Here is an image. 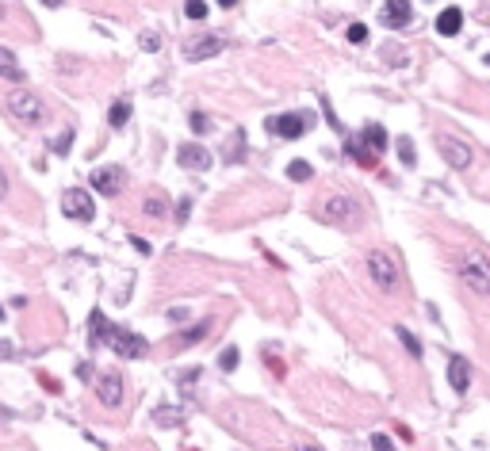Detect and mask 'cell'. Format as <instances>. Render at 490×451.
<instances>
[{
	"instance_id": "8992f818",
	"label": "cell",
	"mask_w": 490,
	"mask_h": 451,
	"mask_svg": "<svg viewBox=\"0 0 490 451\" xmlns=\"http://www.w3.org/2000/svg\"><path fill=\"white\" fill-rule=\"evenodd\" d=\"M8 107L19 123H46V104H42L39 92H12Z\"/></svg>"
},
{
	"instance_id": "8fae6325",
	"label": "cell",
	"mask_w": 490,
	"mask_h": 451,
	"mask_svg": "<svg viewBox=\"0 0 490 451\" xmlns=\"http://www.w3.org/2000/svg\"><path fill=\"white\" fill-rule=\"evenodd\" d=\"M123 184H126V173L119 169V164H104V169L92 173V188L100 191V195H119Z\"/></svg>"
},
{
	"instance_id": "4fadbf2b",
	"label": "cell",
	"mask_w": 490,
	"mask_h": 451,
	"mask_svg": "<svg viewBox=\"0 0 490 451\" xmlns=\"http://www.w3.org/2000/svg\"><path fill=\"white\" fill-rule=\"evenodd\" d=\"M383 23L406 27L410 23V0H387V8H383Z\"/></svg>"
},
{
	"instance_id": "ac0fdd59",
	"label": "cell",
	"mask_w": 490,
	"mask_h": 451,
	"mask_svg": "<svg viewBox=\"0 0 490 451\" xmlns=\"http://www.w3.org/2000/svg\"><path fill=\"white\" fill-rule=\"evenodd\" d=\"M142 211H146V218H165V214H169V199L161 195V191H153V195H146Z\"/></svg>"
},
{
	"instance_id": "9a60e30c",
	"label": "cell",
	"mask_w": 490,
	"mask_h": 451,
	"mask_svg": "<svg viewBox=\"0 0 490 451\" xmlns=\"http://www.w3.org/2000/svg\"><path fill=\"white\" fill-rule=\"evenodd\" d=\"M449 383H452V390H460L464 394L467 386H471V371H467V360H449Z\"/></svg>"
},
{
	"instance_id": "d6986e66",
	"label": "cell",
	"mask_w": 490,
	"mask_h": 451,
	"mask_svg": "<svg viewBox=\"0 0 490 451\" xmlns=\"http://www.w3.org/2000/svg\"><path fill=\"white\" fill-rule=\"evenodd\" d=\"M349 153L357 157V164H364V169H375V161H379V157H375V153H372V149H368L360 138H349Z\"/></svg>"
},
{
	"instance_id": "4316f807",
	"label": "cell",
	"mask_w": 490,
	"mask_h": 451,
	"mask_svg": "<svg viewBox=\"0 0 490 451\" xmlns=\"http://www.w3.org/2000/svg\"><path fill=\"white\" fill-rule=\"evenodd\" d=\"M399 153H402V164H406V169H414V164H417V157H414V142H410V138H399Z\"/></svg>"
},
{
	"instance_id": "6da1fadb",
	"label": "cell",
	"mask_w": 490,
	"mask_h": 451,
	"mask_svg": "<svg viewBox=\"0 0 490 451\" xmlns=\"http://www.w3.org/2000/svg\"><path fill=\"white\" fill-rule=\"evenodd\" d=\"M460 279H464V287H471L475 295H490V256L482 249L467 245L460 253Z\"/></svg>"
},
{
	"instance_id": "9c48e42d",
	"label": "cell",
	"mask_w": 490,
	"mask_h": 451,
	"mask_svg": "<svg viewBox=\"0 0 490 451\" xmlns=\"http://www.w3.org/2000/svg\"><path fill=\"white\" fill-rule=\"evenodd\" d=\"M96 398H100V405H108V410H119V405H123V375H119V371H104V375L96 378Z\"/></svg>"
},
{
	"instance_id": "52a82bcc",
	"label": "cell",
	"mask_w": 490,
	"mask_h": 451,
	"mask_svg": "<svg viewBox=\"0 0 490 451\" xmlns=\"http://www.w3.org/2000/svg\"><path fill=\"white\" fill-rule=\"evenodd\" d=\"M223 46H226V39L223 35H191V39H184V58L188 61H207V58H215V54H223Z\"/></svg>"
},
{
	"instance_id": "ffe728a7",
	"label": "cell",
	"mask_w": 490,
	"mask_h": 451,
	"mask_svg": "<svg viewBox=\"0 0 490 451\" xmlns=\"http://www.w3.org/2000/svg\"><path fill=\"white\" fill-rule=\"evenodd\" d=\"M153 421L176 428V425H184V410H169V405H161V410H153Z\"/></svg>"
},
{
	"instance_id": "1f68e13d",
	"label": "cell",
	"mask_w": 490,
	"mask_h": 451,
	"mask_svg": "<svg viewBox=\"0 0 490 451\" xmlns=\"http://www.w3.org/2000/svg\"><path fill=\"white\" fill-rule=\"evenodd\" d=\"M364 39H368V27L364 23H352L349 27V42H364Z\"/></svg>"
},
{
	"instance_id": "f35d334b",
	"label": "cell",
	"mask_w": 490,
	"mask_h": 451,
	"mask_svg": "<svg viewBox=\"0 0 490 451\" xmlns=\"http://www.w3.org/2000/svg\"><path fill=\"white\" fill-rule=\"evenodd\" d=\"M0 318H4V306H0Z\"/></svg>"
},
{
	"instance_id": "d590c367",
	"label": "cell",
	"mask_w": 490,
	"mask_h": 451,
	"mask_svg": "<svg viewBox=\"0 0 490 451\" xmlns=\"http://www.w3.org/2000/svg\"><path fill=\"white\" fill-rule=\"evenodd\" d=\"M372 448L383 451V448H390V440H387V436H372Z\"/></svg>"
},
{
	"instance_id": "3957f363",
	"label": "cell",
	"mask_w": 490,
	"mask_h": 451,
	"mask_svg": "<svg viewBox=\"0 0 490 451\" xmlns=\"http://www.w3.org/2000/svg\"><path fill=\"white\" fill-rule=\"evenodd\" d=\"M314 126V115H307V111H283V115H272L268 119V134H276V138H303V134Z\"/></svg>"
},
{
	"instance_id": "4dcf8cb0",
	"label": "cell",
	"mask_w": 490,
	"mask_h": 451,
	"mask_svg": "<svg viewBox=\"0 0 490 451\" xmlns=\"http://www.w3.org/2000/svg\"><path fill=\"white\" fill-rule=\"evenodd\" d=\"M191 131H196V134H207V131H211V119L203 115V111H196V115H191Z\"/></svg>"
},
{
	"instance_id": "5bb4252c",
	"label": "cell",
	"mask_w": 490,
	"mask_h": 451,
	"mask_svg": "<svg viewBox=\"0 0 490 451\" xmlns=\"http://www.w3.org/2000/svg\"><path fill=\"white\" fill-rule=\"evenodd\" d=\"M460 27H464V12H460V8H444V12L437 16V31L444 35V39L460 35Z\"/></svg>"
},
{
	"instance_id": "f546056e",
	"label": "cell",
	"mask_w": 490,
	"mask_h": 451,
	"mask_svg": "<svg viewBox=\"0 0 490 451\" xmlns=\"http://www.w3.org/2000/svg\"><path fill=\"white\" fill-rule=\"evenodd\" d=\"M138 46H142V50H161V35H158V31H146V35L138 39Z\"/></svg>"
},
{
	"instance_id": "44dd1931",
	"label": "cell",
	"mask_w": 490,
	"mask_h": 451,
	"mask_svg": "<svg viewBox=\"0 0 490 451\" xmlns=\"http://www.w3.org/2000/svg\"><path fill=\"white\" fill-rule=\"evenodd\" d=\"M241 153H245V131H234V138L226 142V161H241Z\"/></svg>"
},
{
	"instance_id": "e0dca14e",
	"label": "cell",
	"mask_w": 490,
	"mask_h": 451,
	"mask_svg": "<svg viewBox=\"0 0 490 451\" xmlns=\"http://www.w3.org/2000/svg\"><path fill=\"white\" fill-rule=\"evenodd\" d=\"M0 77H8V81H23V69L16 66V54L8 46H0Z\"/></svg>"
},
{
	"instance_id": "7c38bea8",
	"label": "cell",
	"mask_w": 490,
	"mask_h": 451,
	"mask_svg": "<svg viewBox=\"0 0 490 451\" xmlns=\"http://www.w3.org/2000/svg\"><path fill=\"white\" fill-rule=\"evenodd\" d=\"M176 161H180V169H191V173H203V169H211V161L215 157L207 153V149L200 146V142H188V146L176 149Z\"/></svg>"
},
{
	"instance_id": "2e32d148",
	"label": "cell",
	"mask_w": 490,
	"mask_h": 451,
	"mask_svg": "<svg viewBox=\"0 0 490 451\" xmlns=\"http://www.w3.org/2000/svg\"><path fill=\"white\" fill-rule=\"evenodd\" d=\"M360 142H364V146L372 149L375 157H379L383 149H387V131H383L379 123H368V126H364V134H360Z\"/></svg>"
},
{
	"instance_id": "603a6c76",
	"label": "cell",
	"mask_w": 490,
	"mask_h": 451,
	"mask_svg": "<svg viewBox=\"0 0 490 451\" xmlns=\"http://www.w3.org/2000/svg\"><path fill=\"white\" fill-rule=\"evenodd\" d=\"M288 176H291V180H310V176H314V169H310L307 161H291L288 164Z\"/></svg>"
},
{
	"instance_id": "7402d4cb",
	"label": "cell",
	"mask_w": 490,
	"mask_h": 451,
	"mask_svg": "<svg viewBox=\"0 0 490 451\" xmlns=\"http://www.w3.org/2000/svg\"><path fill=\"white\" fill-rule=\"evenodd\" d=\"M126 119H131V104H126V99H119L115 107H111V115H108V123L111 126H123Z\"/></svg>"
},
{
	"instance_id": "f1b7e54d",
	"label": "cell",
	"mask_w": 490,
	"mask_h": 451,
	"mask_svg": "<svg viewBox=\"0 0 490 451\" xmlns=\"http://www.w3.org/2000/svg\"><path fill=\"white\" fill-rule=\"evenodd\" d=\"M218 367H223V371H234V367H238V348H226V352L223 356H218Z\"/></svg>"
},
{
	"instance_id": "836d02e7",
	"label": "cell",
	"mask_w": 490,
	"mask_h": 451,
	"mask_svg": "<svg viewBox=\"0 0 490 451\" xmlns=\"http://www.w3.org/2000/svg\"><path fill=\"white\" fill-rule=\"evenodd\" d=\"M131 245L138 249V253H150V241H142V238H131Z\"/></svg>"
},
{
	"instance_id": "d4e9b609",
	"label": "cell",
	"mask_w": 490,
	"mask_h": 451,
	"mask_svg": "<svg viewBox=\"0 0 490 451\" xmlns=\"http://www.w3.org/2000/svg\"><path fill=\"white\" fill-rule=\"evenodd\" d=\"M88 325H92V340H96V345H104V333H108V321H104V314H100V310L92 314V321H88Z\"/></svg>"
},
{
	"instance_id": "cb8c5ba5",
	"label": "cell",
	"mask_w": 490,
	"mask_h": 451,
	"mask_svg": "<svg viewBox=\"0 0 490 451\" xmlns=\"http://www.w3.org/2000/svg\"><path fill=\"white\" fill-rule=\"evenodd\" d=\"M399 340H402V345H406V352L414 356V360H417V356H422V340H417V336L410 333V329H399Z\"/></svg>"
},
{
	"instance_id": "83f0119b",
	"label": "cell",
	"mask_w": 490,
	"mask_h": 451,
	"mask_svg": "<svg viewBox=\"0 0 490 451\" xmlns=\"http://www.w3.org/2000/svg\"><path fill=\"white\" fill-rule=\"evenodd\" d=\"M184 16H188V19H203V16H207V4H203V0H188V4H184Z\"/></svg>"
},
{
	"instance_id": "74e56055",
	"label": "cell",
	"mask_w": 490,
	"mask_h": 451,
	"mask_svg": "<svg viewBox=\"0 0 490 451\" xmlns=\"http://www.w3.org/2000/svg\"><path fill=\"white\" fill-rule=\"evenodd\" d=\"M4 16H8V8H4V0H0V19H4Z\"/></svg>"
},
{
	"instance_id": "30bf717a",
	"label": "cell",
	"mask_w": 490,
	"mask_h": 451,
	"mask_svg": "<svg viewBox=\"0 0 490 451\" xmlns=\"http://www.w3.org/2000/svg\"><path fill=\"white\" fill-rule=\"evenodd\" d=\"M437 149L452 169H467V164H471V146L460 142V138H452V134H437Z\"/></svg>"
},
{
	"instance_id": "ab89813d",
	"label": "cell",
	"mask_w": 490,
	"mask_h": 451,
	"mask_svg": "<svg viewBox=\"0 0 490 451\" xmlns=\"http://www.w3.org/2000/svg\"><path fill=\"white\" fill-rule=\"evenodd\" d=\"M487 66H490V54H487Z\"/></svg>"
},
{
	"instance_id": "277c9868",
	"label": "cell",
	"mask_w": 490,
	"mask_h": 451,
	"mask_svg": "<svg viewBox=\"0 0 490 451\" xmlns=\"http://www.w3.org/2000/svg\"><path fill=\"white\" fill-rule=\"evenodd\" d=\"M368 276H372V283L379 291H399V264L387 253H379V249L368 253Z\"/></svg>"
},
{
	"instance_id": "e575fe53",
	"label": "cell",
	"mask_w": 490,
	"mask_h": 451,
	"mask_svg": "<svg viewBox=\"0 0 490 451\" xmlns=\"http://www.w3.org/2000/svg\"><path fill=\"white\" fill-rule=\"evenodd\" d=\"M0 199H8V176H4V169H0Z\"/></svg>"
},
{
	"instance_id": "5b68a950",
	"label": "cell",
	"mask_w": 490,
	"mask_h": 451,
	"mask_svg": "<svg viewBox=\"0 0 490 451\" xmlns=\"http://www.w3.org/2000/svg\"><path fill=\"white\" fill-rule=\"evenodd\" d=\"M104 345H111L123 360H138V356L150 352V345L142 340L138 333H131V329H119V325H108V333H104Z\"/></svg>"
},
{
	"instance_id": "7a4b0ae2",
	"label": "cell",
	"mask_w": 490,
	"mask_h": 451,
	"mask_svg": "<svg viewBox=\"0 0 490 451\" xmlns=\"http://www.w3.org/2000/svg\"><path fill=\"white\" fill-rule=\"evenodd\" d=\"M322 222L330 226H341V230H360V222H364V207L357 203L352 195H330L322 203Z\"/></svg>"
},
{
	"instance_id": "d6a6232c",
	"label": "cell",
	"mask_w": 490,
	"mask_h": 451,
	"mask_svg": "<svg viewBox=\"0 0 490 451\" xmlns=\"http://www.w3.org/2000/svg\"><path fill=\"white\" fill-rule=\"evenodd\" d=\"M188 211H191V203H188V199H184V203L176 207V222H188Z\"/></svg>"
},
{
	"instance_id": "484cf974",
	"label": "cell",
	"mask_w": 490,
	"mask_h": 451,
	"mask_svg": "<svg viewBox=\"0 0 490 451\" xmlns=\"http://www.w3.org/2000/svg\"><path fill=\"white\" fill-rule=\"evenodd\" d=\"M211 329V321H200L196 329H188V333H180V345H196V340H203V333Z\"/></svg>"
},
{
	"instance_id": "8d00e7d4",
	"label": "cell",
	"mask_w": 490,
	"mask_h": 451,
	"mask_svg": "<svg viewBox=\"0 0 490 451\" xmlns=\"http://www.w3.org/2000/svg\"><path fill=\"white\" fill-rule=\"evenodd\" d=\"M218 4H223V8H234V4H238V0H218Z\"/></svg>"
},
{
	"instance_id": "ba28073f",
	"label": "cell",
	"mask_w": 490,
	"mask_h": 451,
	"mask_svg": "<svg viewBox=\"0 0 490 451\" xmlns=\"http://www.w3.org/2000/svg\"><path fill=\"white\" fill-rule=\"evenodd\" d=\"M62 211H66L69 218H77V222H92V218H96L92 195H88L84 188H69L66 195H62Z\"/></svg>"
}]
</instances>
